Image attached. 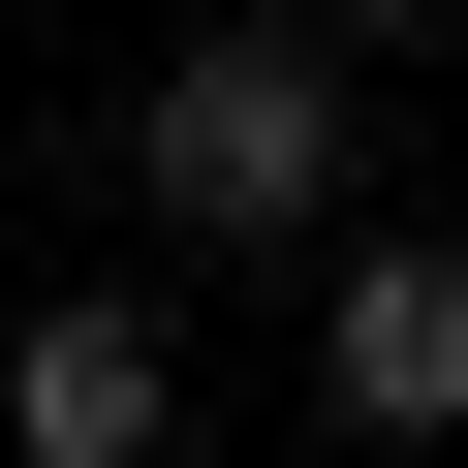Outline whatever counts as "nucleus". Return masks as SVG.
Instances as JSON below:
<instances>
[{"instance_id": "nucleus-1", "label": "nucleus", "mask_w": 468, "mask_h": 468, "mask_svg": "<svg viewBox=\"0 0 468 468\" xmlns=\"http://www.w3.org/2000/svg\"><path fill=\"white\" fill-rule=\"evenodd\" d=\"M125 187L187 218V250H344V0H250V32H187Z\"/></svg>"}, {"instance_id": "nucleus-2", "label": "nucleus", "mask_w": 468, "mask_h": 468, "mask_svg": "<svg viewBox=\"0 0 468 468\" xmlns=\"http://www.w3.org/2000/svg\"><path fill=\"white\" fill-rule=\"evenodd\" d=\"M313 406L344 437H468V250H375L344 218L313 250Z\"/></svg>"}, {"instance_id": "nucleus-3", "label": "nucleus", "mask_w": 468, "mask_h": 468, "mask_svg": "<svg viewBox=\"0 0 468 468\" xmlns=\"http://www.w3.org/2000/svg\"><path fill=\"white\" fill-rule=\"evenodd\" d=\"M0 437H32V468H156V437H187L156 313H32V344H0Z\"/></svg>"}]
</instances>
